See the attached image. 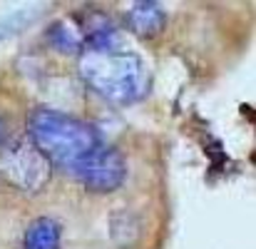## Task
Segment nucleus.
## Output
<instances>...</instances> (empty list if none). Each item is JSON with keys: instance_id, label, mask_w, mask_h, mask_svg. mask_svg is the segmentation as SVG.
Segmentation results:
<instances>
[{"instance_id": "39448f33", "label": "nucleus", "mask_w": 256, "mask_h": 249, "mask_svg": "<svg viewBox=\"0 0 256 249\" xmlns=\"http://www.w3.org/2000/svg\"><path fill=\"white\" fill-rule=\"evenodd\" d=\"M164 8L160 3L144 0V3H134L127 10V28L137 35V38H154L160 35V30L164 28Z\"/></svg>"}, {"instance_id": "7ed1b4c3", "label": "nucleus", "mask_w": 256, "mask_h": 249, "mask_svg": "<svg viewBox=\"0 0 256 249\" xmlns=\"http://www.w3.org/2000/svg\"><path fill=\"white\" fill-rule=\"evenodd\" d=\"M52 165L30 140H8L0 147V174L22 192H38L48 184Z\"/></svg>"}, {"instance_id": "6e6552de", "label": "nucleus", "mask_w": 256, "mask_h": 249, "mask_svg": "<svg viewBox=\"0 0 256 249\" xmlns=\"http://www.w3.org/2000/svg\"><path fill=\"white\" fill-rule=\"evenodd\" d=\"M40 10H42L40 5H25V8H20V10L5 15V18L0 20V40H8V38L18 35L20 30H25V28L38 18Z\"/></svg>"}, {"instance_id": "423d86ee", "label": "nucleus", "mask_w": 256, "mask_h": 249, "mask_svg": "<svg viewBox=\"0 0 256 249\" xmlns=\"http://www.w3.org/2000/svg\"><path fill=\"white\" fill-rule=\"evenodd\" d=\"M62 229L52 217H38L28 224L22 247L25 249H60Z\"/></svg>"}, {"instance_id": "0eeeda50", "label": "nucleus", "mask_w": 256, "mask_h": 249, "mask_svg": "<svg viewBox=\"0 0 256 249\" xmlns=\"http://www.w3.org/2000/svg\"><path fill=\"white\" fill-rule=\"evenodd\" d=\"M48 40H50V45H52L55 50H60V53H65V55H80L82 48H85L80 30L72 28L70 23H62V20H58V23L50 25Z\"/></svg>"}, {"instance_id": "f03ea898", "label": "nucleus", "mask_w": 256, "mask_h": 249, "mask_svg": "<svg viewBox=\"0 0 256 249\" xmlns=\"http://www.w3.org/2000/svg\"><path fill=\"white\" fill-rule=\"evenodd\" d=\"M80 78L90 90L114 105H132L150 90L147 65L134 53H82Z\"/></svg>"}, {"instance_id": "20e7f679", "label": "nucleus", "mask_w": 256, "mask_h": 249, "mask_svg": "<svg viewBox=\"0 0 256 249\" xmlns=\"http://www.w3.org/2000/svg\"><path fill=\"white\" fill-rule=\"evenodd\" d=\"M70 172L85 184L90 192H112L124 182L127 165L120 150L110 145H97L92 152H87L82 160L70 167Z\"/></svg>"}, {"instance_id": "9d476101", "label": "nucleus", "mask_w": 256, "mask_h": 249, "mask_svg": "<svg viewBox=\"0 0 256 249\" xmlns=\"http://www.w3.org/2000/svg\"><path fill=\"white\" fill-rule=\"evenodd\" d=\"M2 142H5V122L0 120V145H2Z\"/></svg>"}, {"instance_id": "1a4fd4ad", "label": "nucleus", "mask_w": 256, "mask_h": 249, "mask_svg": "<svg viewBox=\"0 0 256 249\" xmlns=\"http://www.w3.org/2000/svg\"><path fill=\"white\" fill-rule=\"evenodd\" d=\"M112 234H114V239L122 247L132 244L140 237V222H137V217L130 214V212H117L112 217Z\"/></svg>"}, {"instance_id": "f257e3e1", "label": "nucleus", "mask_w": 256, "mask_h": 249, "mask_svg": "<svg viewBox=\"0 0 256 249\" xmlns=\"http://www.w3.org/2000/svg\"><path fill=\"white\" fill-rule=\"evenodd\" d=\"M28 135L35 150L58 167H70L82 160L87 152H92L97 145H102L97 130L87 125L85 120H78L72 115L40 107L28 120Z\"/></svg>"}]
</instances>
